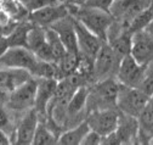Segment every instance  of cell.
<instances>
[{"label":"cell","mask_w":153,"mask_h":145,"mask_svg":"<svg viewBox=\"0 0 153 145\" xmlns=\"http://www.w3.org/2000/svg\"><path fill=\"white\" fill-rule=\"evenodd\" d=\"M69 13L80 21L86 28L95 33L102 42H107L108 31L114 22V19L109 11L100 7L89 6V5H74L67 4Z\"/></svg>","instance_id":"1"},{"label":"cell","mask_w":153,"mask_h":145,"mask_svg":"<svg viewBox=\"0 0 153 145\" xmlns=\"http://www.w3.org/2000/svg\"><path fill=\"white\" fill-rule=\"evenodd\" d=\"M120 83L117 77H109L90 85L89 98L86 102V115L94 110L118 108L117 100Z\"/></svg>","instance_id":"2"},{"label":"cell","mask_w":153,"mask_h":145,"mask_svg":"<svg viewBox=\"0 0 153 145\" xmlns=\"http://www.w3.org/2000/svg\"><path fill=\"white\" fill-rule=\"evenodd\" d=\"M149 100H151V96L146 94L142 89L120 84L117 107L123 114H126L134 117H139Z\"/></svg>","instance_id":"3"},{"label":"cell","mask_w":153,"mask_h":145,"mask_svg":"<svg viewBox=\"0 0 153 145\" xmlns=\"http://www.w3.org/2000/svg\"><path fill=\"white\" fill-rule=\"evenodd\" d=\"M123 58L112 49L108 42H103L94 61V83L109 77H116Z\"/></svg>","instance_id":"4"},{"label":"cell","mask_w":153,"mask_h":145,"mask_svg":"<svg viewBox=\"0 0 153 145\" xmlns=\"http://www.w3.org/2000/svg\"><path fill=\"white\" fill-rule=\"evenodd\" d=\"M38 89V78L32 77L26 83L16 88L13 92L9 93L6 104L13 111L23 112L34 108L35 96Z\"/></svg>","instance_id":"5"},{"label":"cell","mask_w":153,"mask_h":145,"mask_svg":"<svg viewBox=\"0 0 153 145\" xmlns=\"http://www.w3.org/2000/svg\"><path fill=\"white\" fill-rule=\"evenodd\" d=\"M149 5L151 0H114L109 7V12L114 21L129 28L130 22L140 12L148 9Z\"/></svg>","instance_id":"6"},{"label":"cell","mask_w":153,"mask_h":145,"mask_svg":"<svg viewBox=\"0 0 153 145\" xmlns=\"http://www.w3.org/2000/svg\"><path fill=\"white\" fill-rule=\"evenodd\" d=\"M119 116L120 111L118 108H106V110L90 111L85 118L90 126V129L105 137L117 129L119 123Z\"/></svg>","instance_id":"7"},{"label":"cell","mask_w":153,"mask_h":145,"mask_svg":"<svg viewBox=\"0 0 153 145\" xmlns=\"http://www.w3.org/2000/svg\"><path fill=\"white\" fill-rule=\"evenodd\" d=\"M145 71L146 65L139 64L131 54H128L122 59L116 77L120 84L140 88L145 76Z\"/></svg>","instance_id":"8"},{"label":"cell","mask_w":153,"mask_h":145,"mask_svg":"<svg viewBox=\"0 0 153 145\" xmlns=\"http://www.w3.org/2000/svg\"><path fill=\"white\" fill-rule=\"evenodd\" d=\"M36 61L38 58L35 54L25 46H10L0 58V65L3 67L25 68L29 72L33 71Z\"/></svg>","instance_id":"9"},{"label":"cell","mask_w":153,"mask_h":145,"mask_svg":"<svg viewBox=\"0 0 153 145\" xmlns=\"http://www.w3.org/2000/svg\"><path fill=\"white\" fill-rule=\"evenodd\" d=\"M69 15V9L66 3L63 4H51L46 5L44 7H40L38 10L30 11L28 20L36 25V26H42V27H50L55 22L60 21L63 17Z\"/></svg>","instance_id":"10"},{"label":"cell","mask_w":153,"mask_h":145,"mask_svg":"<svg viewBox=\"0 0 153 145\" xmlns=\"http://www.w3.org/2000/svg\"><path fill=\"white\" fill-rule=\"evenodd\" d=\"M130 54L141 65H147L149 61H152L153 60V34H151L146 29H141L134 33Z\"/></svg>","instance_id":"11"},{"label":"cell","mask_w":153,"mask_h":145,"mask_svg":"<svg viewBox=\"0 0 153 145\" xmlns=\"http://www.w3.org/2000/svg\"><path fill=\"white\" fill-rule=\"evenodd\" d=\"M74 26L80 54L95 61V58H96L103 42L76 19H74Z\"/></svg>","instance_id":"12"},{"label":"cell","mask_w":153,"mask_h":145,"mask_svg":"<svg viewBox=\"0 0 153 145\" xmlns=\"http://www.w3.org/2000/svg\"><path fill=\"white\" fill-rule=\"evenodd\" d=\"M40 121V117L38 115L35 108L26 111V115L18 123L16 133H15V141L13 144L17 145H33L34 134L36 131L38 123Z\"/></svg>","instance_id":"13"},{"label":"cell","mask_w":153,"mask_h":145,"mask_svg":"<svg viewBox=\"0 0 153 145\" xmlns=\"http://www.w3.org/2000/svg\"><path fill=\"white\" fill-rule=\"evenodd\" d=\"M50 27L60 35V38L68 52L80 54L78 46V39H76L75 26H74V17L71 13L61 19L60 21L55 22Z\"/></svg>","instance_id":"14"},{"label":"cell","mask_w":153,"mask_h":145,"mask_svg":"<svg viewBox=\"0 0 153 145\" xmlns=\"http://www.w3.org/2000/svg\"><path fill=\"white\" fill-rule=\"evenodd\" d=\"M57 79L51 78H38V89H36V96H35V105L34 108L36 110L40 120L46 118L48 106L53 98L57 88Z\"/></svg>","instance_id":"15"},{"label":"cell","mask_w":153,"mask_h":145,"mask_svg":"<svg viewBox=\"0 0 153 145\" xmlns=\"http://www.w3.org/2000/svg\"><path fill=\"white\" fill-rule=\"evenodd\" d=\"M32 77L33 76L28 70L5 67L4 70H0V90L11 93Z\"/></svg>","instance_id":"16"},{"label":"cell","mask_w":153,"mask_h":145,"mask_svg":"<svg viewBox=\"0 0 153 145\" xmlns=\"http://www.w3.org/2000/svg\"><path fill=\"white\" fill-rule=\"evenodd\" d=\"M139 133V121L137 117H134L120 112L119 123L116 129L119 144H135Z\"/></svg>","instance_id":"17"},{"label":"cell","mask_w":153,"mask_h":145,"mask_svg":"<svg viewBox=\"0 0 153 145\" xmlns=\"http://www.w3.org/2000/svg\"><path fill=\"white\" fill-rule=\"evenodd\" d=\"M139 121V133L137 144H151L153 139V102L152 100L145 106L142 112L137 117Z\"/></svg>","instance_id":"18"},{"label":"cell","mask_w":153,"mask_h":145,"mask_svg":"<svg viewBox=\"0 0 153 145\" xmlns=\"http://www.w3.org/2000/svg\"><path fill=\"white\" fill-rule=\"evenodd\" d=\"M89 92H90V85H82L75 90V93L71 98L67 106V124L72 118L79 117L84 111L86 112Z\"/></svg>","instance_id":"19"},{"label":"cell","mask_w":153,"mask_h":145,"mask_svg":"<svg viewBox=\"0 0 153 145\" xmlns=\"http://www.w3.org/2000/svg\"><path fill=\"white\" fill-rule=\"evenodd\" d=\"M89 131H90V126L85 118L82 122H79L76 126H74L73 128L63 131L59 137L57 144H60V145H82V141Z\"/></svg>","instance_id":"20"},{"label":"cell","mask_w":153,"mask_h":145,"mask_svg":"<svg viewBox=\"0 0 153 145\" xmlns=\"http://www.w3.org/2000/svg\"><path fill=\"white\" fill-rule=\"evenodd\" d=\"M33 27V23L29 20H25L18 22L15 28L6 35V40L10 46H27V38H28V33L30 28Z\"/></svg>","instance_id":"21"},{"label":"cell","mask_w":153,"mask_h":145,"mask_svg":"<svg viewBox=\"0 0 153 145\" xmlns=\"http://www.w3.org/2000/svg\"><path fill=\"white\" fill-rule=\"evenodd\" d=\"M0 9L16 22L28 20L29 11L21 0H0Z\"/></svg>","instance_id":"22"},{"label":"cell","mask_w":153,"mask_h":145,"mask_svg":"<svg viewBox=\"0 0 153 145\" xmlns=\"http://www.w3.org/2000/svg\"><path fill=\"white\" fill-rule=\"evenodd\" d=\"M59 141L57 134L50 128L45 120H40L33 139V145H53Z\"/></svg>","instance_id":"23"},{"label":"cell","mask_w":153,"mask_h":145,"mask_svg":"<svg viewBox=\"0 0 153 145\" xmlns=\"http://www.w3.org/2000/svg\"><path fill=\"white\" fill-rule=\"evenodd\" d=\"M80 60V54H73V52H66V55L59 61L56 62L59 67V81L75 73L76 67L79 65Z\"/></svg>","instance_id":"24"},{"label":"cell","mask_w":153,"mask_h":145,"mask_svg":"<svg viewBox=\"0 0 153 145\" xmlns=\"http://www.w3.org/2000/svg\"><path fill=\"white\" fill-rule=\"evenodd\" d=\"M30 73L35 78H51V79L59 81V67H57L56 62H50V61H44L38 59Z\"/></svg>","instance_id":"25"},{"label":"cell","mask_w":153,"mask_h":145,"mask_svg":"<svg viewBox=\"0 0 153 145\" xmlns=\"http://www.w3.org/2000/svg\"><path fill=\"white\" fill-rule=\"evenodd\" d=\"M46 40L51 48V51L53 54V58H55V61L59 62L65 55H66V46L63 45L60 35L57 34L51 27H46Z\"/></svg>","instance_id":"26"},{"label":"cell","mask_w":153,"mask_h":145,"mask_svg":"<svg viewBox=\"0 0 153 145\" xmlns=\"http://www.w3.org/2000/svg\"><path fill=\"white\" fill-rule=\"evenodd\" d=\"M152 20H153V11L148 7V9L143 10L142 12H140V13L135 17V19H134V20L130 22L128 29L134 34V33L137 32V31L145 29Z\"/></svg>","instance_id":"27"},{"label":"cell","mask_w":153,"mask_h":145,"mask_svg":"<svg viewBox=\"0 0 153 145\" xmlns=\"http://www.w3.org/2000/svg\"><path fill=\"white\" fill-rule=\"evenodd\" d=\"M140 89H142L149 96L153 95V60L146 65L145 76H143L142 83L140 85Z\"/></svg>","instance_id":"28"},{"label":"cell","mask_w":153,"mask_h":145,"mask_svg":"<svg viewBox=\"0 0 153 145\" xmlns=\"http://www.w3.org/2000/svg\"><path fill=\"white\" fill-rule=\"evenodd\" d=\"M22 4L28 9V11H34L40 7H44L46 5H51V4H60L57 3L56 0H21Z\"/></svg>","instance_id":"29"},{"label":"cell","mask_w":153,"mask_h":145,"mask_svg":"<svg viewBox=\"0 0 153 145\" xmlns=\"http://www.w3.org/2000/svg\"><path fill=\"white\" fill-rule=\"evenodd\" d=\"M101 144H102V135L92 129L88 132V134L82 141V145H101Z\"/></svg>","instance_id":"30"},{"label":"cell","mask_w":153,"mask_h":145,"mask_svg":"<svg viewBox=\"0 0 153 145\" xmlns=\"http://www.w3.org/2000/svg\"><path fill=\"white\" fill-rule=\"evenodd\" d=\"M114 0H86L84 5L89 6H95V7H100L106 11H109V7Z\"/></svg>","instance_id":"31"},{"label":"cell","mask_w":153,"mask_h":145,"mask_svg":"<svg viewBox=\"0 0 153 145\" xmlns=\"http://www.w3.org/2000/svg\"><path fill=\"white\" fill-rule=\"evenodd\" d=\"M10 126V117L7 111L5 110L4 104H0V129H6Z\"/></svg>","instance_id":"32"},{"label":"cell","mask_w":153,"mask_h":145,"mask_svg":"<svg viewBox=\"0 0 153 145\" xmlns=\"http://www.w3.org/2000/svg\"><path fill=\"white\" fill-rule=\"evenodd\" d=\"M9 144H12L10 137L5 133L4 129H0V145H9Z\"/></svg>","instance_id":"33"},{"label":"cell","mask_w":153,"mask_h":145,"mask_svg":"<svg viewBox=\"0 0 153 145\" xmlns=\"http://www.w3.org/2000/svg\"><path fill=\"white\" fill-rule=\"evenodd\" d=\"M9 49V44L6 40V37H0V58L4 55V52Z\"/></svg>","instance_id":"34"},{"label":"cell","mask_w":153,"mask_h":145,"mask_svg":"<svg viewBox=\"0 0 153 145\" xmlns=\"http://www.w3.org/2000/svg\"><path fill=\"white\" fill-rule=\"evenodd\" d=\"M86 0H67L66 4H74V5H84Z\"/></svg>","instance_id":"35"},{"label":"cell","mask_w":153,"mask_h":145,"mask_svg":"<svg viewBox=\"0 0 153 145\" xmlns=\"http://www.w3.org/2000/svg\"><path fill=\"white\" fill-rule=\"evenodd\" d=\"M6 100H7V93L0 90V104H5Z\"/></svg>","instance_id":"36"},{"label":"cell","mask_w":153,"mask_h":145,"mask_svg":"<svg viewBox=\"0 0 153 145\" xmlns=\"http://www.w3.org/2000/svg\"><path fill=\"white\" fill-rule=\"evenodd\" d=\"M145 29H146L147 32H149L151 34H153V20H152V21H151V22L148 23V26H147V27H146Z\"/></svg>","instance_id":"37"},{"label":"cell","mask_w":153,"mask_h":145,"mask_svg":"<svg viewBox=\"0 0 153 145\" xmlns=\"http://www.w3.org/2000/svg\"><path fill=\"white\" fill-rule=\"evenodd\" d=\"M56 1H57V3H60V4H63V3L67 1V0H56Z\"/></svg>","instance_id":"38"},{"label":"cell","mask_w":153,"mask_h":145,"mask_svg":"<svg viewBox=\"0 0 153 145\" xmlns=\"http://www.w3.org/2000/svg\"><path fill=\"white\" fill-rule=\"evenodd\" d=\"M149 9L153 11V0H151V5H149Z\"/></svg>","instance_id":"39"},{"label":"cell","mask_w":153,"mask_h":145,"mask_svg":"<svg viewBox=\"0 0 153 145\" xmlns=\"http://www.w3.org/2000/svg\"><path fill=\"white\" fill-rule=\"evenodd\" d=\"M151 100H152V102H153V95H152V96H151Z\"/></svg>","instance_id":"40"}]
</instances>
